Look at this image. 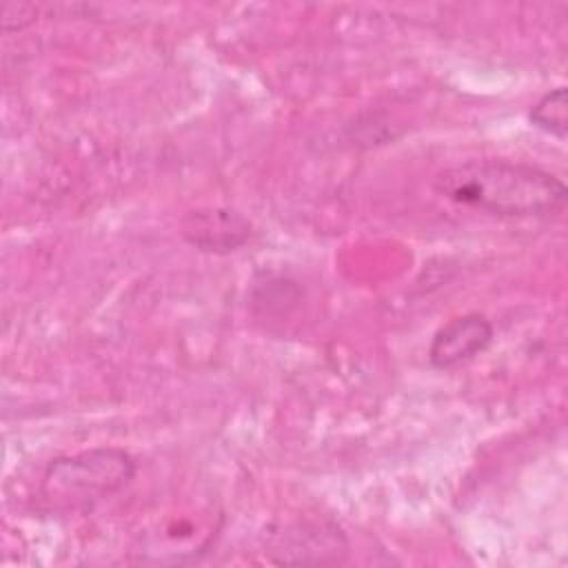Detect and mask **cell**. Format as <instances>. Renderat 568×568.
Listing matches in <instances>:
<instances>
[{"label":"cell","mask_w":568,"mask_h":568,"mask_svg":"<svg viewBox=\"0 0 568 568\" xmlns=\"http://www.w3.org/2000/svg\"><path fill=\"white\" fill-rule=\"evenodd\" d=\"M435 191L499 217H544L566 202V184L550 171L515 160H468L442 169Z\"/></svg>","instance_id":"1"},{"label":"cell","mask_w":568,"mask_h":568,"mask_svg":"<svg viewBox=\"0 0 568 568\" xmlns=\"http://www.w3.org/2000/svg\"><path fill=\"white\" fill-rule=\"evenodd\" d=\"M36 20V9L31 4H18L9 2L2 7V31H20L29 22Z\"/></svg>","instance_id":"6"},{"label":"cell","mask_w":568,"mask_h":568,"mask_svg":"<svg viewBox=\"0 0 568 568\" xmlns=\"http://www.w3.org/2000/svg\"><path fill=\"white\" fill-rule=\"evenodd\" d=\"M495 337V328L484 313H464L442 324L428 344V362L437 371H448L481 355Z\"/></svg>","instance_id":"4"},{"label":"cell","mask_w":568,"mask_h":568,"mask_svg":"<svg viewBox=\"0 0 568 568\" xmlns=\"http://www.w3.org/2000/svg\"><path fill=\"white\" fill-rule=\"evenodd\" d=\"M251 222L224 206H202L180 217L182 240L200 253L229 255L240 251L251 237Z\"/></svg>","instance_id":"3"},{"label":"cell","mask_w":568,"mask_h":568,"mask_svg":"<svg viewBox=\"0 0 568 568\" xmlns=\"http://www.w3.org/2000/svg\"><path fill=\"white\" fill-rule=\"evenodd\" d=\"M135 459L115 446H95L55 457L42 473V495L62 508H87L135 477Z\"/></svg>","instance_id":"2"},{"label":"cell","mask_w":568,"mask_h":568,"mask_svg":"<svg viewBox=\"0 0 568 568\" xmlns=\"http://www.w3.org/2000/svg\"><path fill=\"white\" fill-rule=\"evenodd\" d=\"M528 122L557 140H566L568 133V95L566 87L546 91L528 111Z\"/></svg>","instance_id":"5"}]
</instances>
